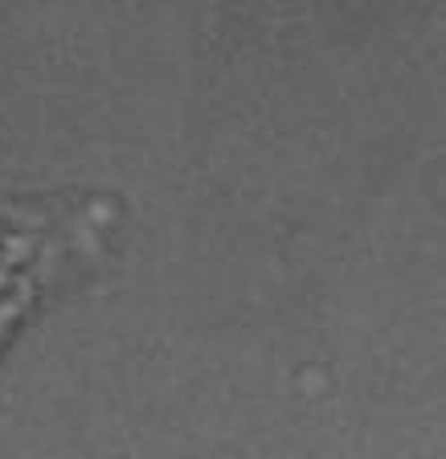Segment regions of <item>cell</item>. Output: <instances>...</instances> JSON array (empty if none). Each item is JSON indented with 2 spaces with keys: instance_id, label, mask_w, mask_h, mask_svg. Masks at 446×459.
I'll list each match as a JSON object with an SVG mask.
<instances>
[{
  "instance_id": "1",
  "label": "cell",
  "mask_w": 446,
  "mask_h": 459,
  "mask_svg": "<svg viewBox=\"0 0 446 459\" xmlns=\"http://www.w3.org/2000/svg\"><path fill=\"white\" fill-rule=\"evenodd\" d=\"M124 218L111 193H0V357L103 263Z\"/></svg>"
}]
</instances>
